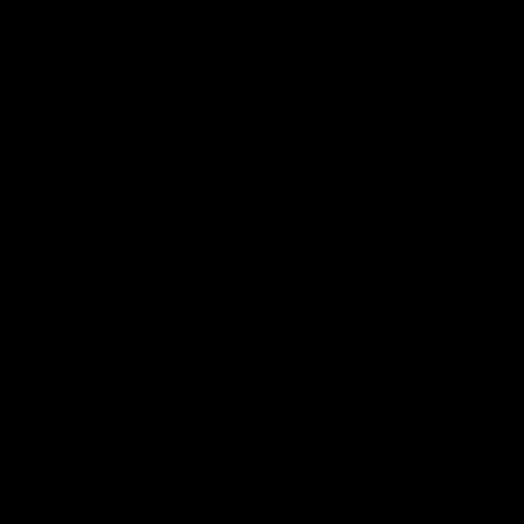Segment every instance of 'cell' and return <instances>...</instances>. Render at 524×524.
<instances>
[]
</instances>
